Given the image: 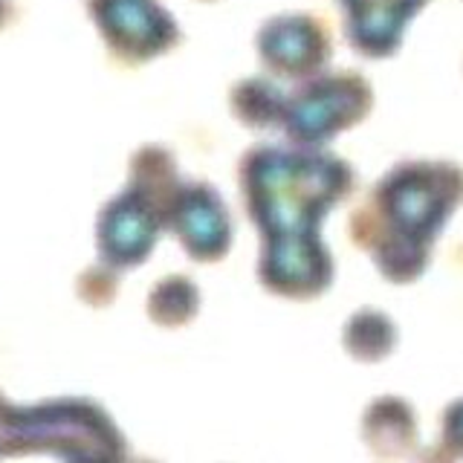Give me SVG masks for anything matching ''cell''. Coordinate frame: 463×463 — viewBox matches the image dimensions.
I'll list each match as a JSON object with an SVG mask.
<instances>
[{
	"label": "cell",
	"mask_w": 463,
	"mask_h": 463,
	"mask_svg": "<svg viewBox=\"0 0 463 463\" xmlns=\"http://www.w3.org/2000/svg\"><path fill=\"white\" fill-rule=\"evenodd\" d=\"M12 18V4L9 0H0V29H4Z\"/></svg>",
	"instance_id": "6"
},
{
	"label": "cell",
	"mask_w": 463,
	"mask_h": 463,
	"mask_svg": "<svg viewBox=\"0 0 463 463\" xmlns=\"http://www.w3.org/2000/svg\"><path fill=\"white\" fill-rule=\"evenodd\" d=\"M84 6L108 52L125 64L151 61L183 38L174 14L156 0H84Z\"/></svg>",
	"instance_id": "1"
},
{
	"label": "cell",
	"mask_w": 463,
	"mask_h": 463,
	"mask_svg": "<svg viewBox=\"0 0 463 463\" xmlns=\"http://www.w3.org/2000/svg\"><path fill=\"white\" fill-rule=\"evenodd\" d=\"M345 35L365 58H388L400 50L402 33L429 0H339Z\"/></svg>",
	"instance_id": "4"
},
{
	"label": "cell",
	"mask_w": 463,
	"mask_h": 463,
	"mask_svg": "<svg viewBox=\"0 0 463 463\" xmlns=\"http://www.w3.org/2000/svg\"><path fill=\"white\" fill-rule=\"evenodd\" d=\"M255 47L260 61L287 79L316 76L333 55L325 24L313 14H279L258 29Z\"/></svg>",
	"instance_id": "3"
},
{
	"label": "cell",
	"mask_w": 463,
	"mask_h": 463,
	"mask_svg": "<svg viewBox=\"0 0 463 463\" xmlns=\"http://www.w3.org/2000/svg\"><path fill=\"white\" fill-rule=\"evenodd\" d=\"M232 105H235L241 119L258 125L269 122V116L284 108V101L267 79H246L232 90Z\"/></svg>",
	"instance_id": "5"
},
{
	"label": "cell",
	"mask_w": 463,
	"mask_h": 463,
	"mask_svg": "<svg viewBox=\"0 0 463 463\" xmlns=\"http://www.w3.org/2000/svg\"><path fill=\"white\" fill-rule=\"evenodd\" d=\"M371 108V84L359 72L318 76L284 101L289 130L298 137H325L347 122H356Z\"/></svg>",
	"instance_id": "2"
}]
</instances>
